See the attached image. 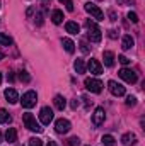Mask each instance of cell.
Wrapping results in <instances>:
<instances>
[{
    "mask_svg": "<svg viewBox=\"0 0 145 146\" xmlns=\"http://www.w3.org/2000/svg\"><path fill=\"white\" fill-rule=\"evenodd\" d=\"M85 27H87V36H89V39H91L92 42H101V39H103V33H101L99 26H97L94 21L87 19V21H85Z\"/></svg>",
    "mask_w": 145,
    "mask_h": 146,
    "instance_id": "obj_1",
    "label": "cell"
},
{
    "mask_svg": "<svg viewBox=\"0 0 145 146\" xmlns=\"http://www.w3.org/2000/svg\"><path fill=\"white\" fill-rule=\"evenodd\" d=\"M22 122H24V126H26L29 131H34V133H41V131H43V127L39 126V122L36 121V117H34L33 114H29V112H26V114L22 115Z\"/></svg>",
    "mask_w": 145,
    "mask_h": 146,
    "instance_id": "obj_2",
    "label": "cell"
},
{
    "mask_svg": "<svg viewBox=\"0 0 145 146\" xmlns=\"http://www.w3.org/2000/svg\"><path fill=\"white\" fill-rule=\"evenodd\" d=\"M22 107L24 109H31V107H34L38 102V94L34 90H29V92H26L24 95H22Z\"/></svg>",
    "mask_w": 145,
    "mask_h": 146,
    "instance_id": "obj_3",
    "label": "cell"
},
{
    "mask_svg": "<svg viewBox=\"0 0 145 146\" xmlns=\"http://www.w3.org/2000/svg\"><path fill=\"white\" fill-rule=\"evenodd\" d=\"M84 85H85V88L89 90V92H92V94H99L101 90H103V82L101 80H97V78H85L84 80Z\"/></svg>",
    "mask_w": 145,
    "mask_h": 146,
    "instance_id": "obj_4",
    "label": "cell"
},
{
    "mask_svg": "<svg viewBox=\"0 0 145 146\" xmlns=\"http://www.w3.org/2000/svg\"><path fill=\"white\" fill-rule=\"evenodd\" d=\"M84 9H85V12H87V14H91L96 21H104V12H103L97 5H94V3H91V2H87V3L84 5Z\"/></svg>",
    "mask_w": 145,
    "mask_h": 146,
    "instance_id": "obj_5",
    "label": "cell"
},
{
    "mask_svg": "<svg viewBox=\"0 0 145 146\" xmlns=\"http://www.w3.org/2000/svg\"><path fill=\"white\" fill-rule=\"evenodd\" d=\"M70 127H72V124H70V121L68 119H56V122H55V131L58 133V134H67L68 131H70Z\"/></svg>",
    "mask_w": 145,
    "mask_h": 146,
    "instance_id": "obj_6",
    "label": "cell"
},
{
    "mask_svg": "<svg viewBox=\"0 0 145 146\" xmlns=\"http://www.w3.org/2000/svg\"><path fill=\"white\" fill-rule=\"evenodd\" d=\"M108 88H109V92H111L114 97H123V95H125V87H123L121 83L114 82V80L108 82Z\"/></svg>",
    "mask_w": 145,
    "mask_h": 146,
    "instance_id": "obj_7",
    "label": "cell"
},
{
    "mask_svg": "<svg viewBox=\"0 0 145 146\" xmlns=\"http://www.w3.org/2000/svg\"><path fill=\"white\" fill-rule=\"evenodd\" d=\"M51 121H53V110L50 109V107H43V109L39 110V122L43 126H48Z\"/></svg>",
    "mask_w": 145,
    "mask_h": 146,
    "instance_id": "obj_8",
    "label": "cell"
},
{
    "mask_svg": "<svg viewBox=\"0 0 145 146\" xmlns=\"http://www.w3.org/2000/svg\"><path fill=\"white\" fill-rule=\"evenodd\" d=\"M119 78L125 80L126 83H135L137 82V73L130 68H121L119 70Z\"/></svg>",
    "mask_w": 145,
    "mask_h": 146,
    "instance_id": "obj_9",
    "label": "cell"
},
{
    "mask_svg": "<svg viewBox=\"0 0 145 146\" xmlns=\"http://www.w3.org/2000/svg\"><path fill=\"white\" fill-rule=\"evenodd\" d=\"M104 119H106V112L103 107H97V109L94 110V114H92V122H94V126H101L103 122H104Z\"/></svg>",
    "mask_w": 145,
    "mask_h": 146,
    "instance_id": "obj_10",
    "label": "cell"
},
{
    "mask_svg": "<svg viewBox=\"0 0 145 146\" xmlns=\"http://www.w3.org/2000/svg\"><path fill=\"white\" fill-rule=\"evenodd\" d=\"M87 68H89V72L92 73V75H101L103 73V65L97 60H91L89 65H87Z\"/></svg>",
    "mask_w": 145,
    "mask_h": 146,
    "instance_id": "obj_11",
    "label": "cell"
},
{
    "mask_svg": "<svg viewBox=\"0 0 145 146\" xmlns=\"http://www.w3.org/2000/svg\"><path fill=\"white\" fill-rule=\"evenodd\" d=\"M3 95H5V99H7L9 104H17V100H19V95H17L15 88H7L3 92Z\"/></svg>",
    "mask_w": 145,
    "mask_h": 146,
    "instance_id": "obj_12",
    "label": "cell"
},
{
    "mask_svg": "<svg viewBox=\"0 0 145 146\" xmlns=\"http://www.w3.org/2000/svg\"><path fill=\"white\" fill-rule=\"evenodd\" d=\"M121 143L125 146H133L137 143V136H135L133 133H125V134L121 136Z\"/></svg>",
    "mask_w": 145,
    "mask_h": 146,
    "instance_id": "obj_13",
    "label": "cell"
},
{
    "mask_svg": "<svg viewBox=\"0 0 145 146\" xmlns=\"http://www.w3.org/2000/svg\"><path fill=\"white\" fill-rule=\"evenodd\" d=\"M65 29H67L68 34H79V33H80V26H79L77 22H73V21H68V22L65 24Z\"/></svg>",
    "mask_w": 145,
    "mask_h": 146,
    "instance_id": "obj_14",
    "label": "cell"
},
{
    "mask_svg": "<svg viewBox=\"0 0 145 146\" xmlns=\"http://www.w3.org/2000/svg\"><path fill=\"white\" fill-rule=\"evenodd\" d=\"M53 104H55V107H56L58 110H63L65 107H67V100H65V97H63V95H55Z\"/></svg>",
    "mask_w": 145,
    "mask_h": 146,
    "instance_id": "obj_15",
    "label": "cell"
},
{
    "mask_svg": "<svg viewBox=\"0 0 145 146\" xmlns=\"http://www.w3.org/2000/svg\"><path fill=\"white\" fill-rule=\"evenodd\" d=\"M133 44H135V39L130 36V34H126V36H123V41H121V48L126 51V49H132L133 48Z\"/></svg>",
    "mask_w": 145,
    "mask_h": 146,
    "instance_id": "obj_16",
    "label": "cell"
},
{
    "mask_svg": "<svg viewBox=\"0 0 145 146\" xmlns=\"http://www.w3.org/2000/svg\"><path fill=\"white\" fill-rule=\"evenodd\" d=\"M62 46H63V48H65V51H67V53H70V54L75 51V42H73L72 39H68V37H63V39H62Z\"/></svg>",
    "mask_w": 145,
    "mask_h": 146,
    "instance_id": "obj_17",
    "label": "cell"
},
{
    "mask_svg": "<svg viewBox=\"0 0 145 146\" xmlns=\"http://www.w3.org/2000/svg\"><path fill=\"white\" fill-rule=\"evenodd\" d=\"M63 19H65V17H63V12H62V10H58V9H56V10H53V12H51V21H53V24H56V26H58V24H62V22H63Z\"/></svg>",
    "mask_w": 145,
    "mask_h": 146,
    "instance_id": "obj_18",
    "label": "cell"
},
{
    "mask_svg": "<svg viewBox=\"0 0 145 146\" xmlns=\"http://www.w3.org/2000/svg\"><path fill=\"white\" fill-rule=\"evenodd\" d=\"M5 141L7 143H15L17 141V131L14 127H9L7 133H5Z\"/></svg>",
    "mask_w": 145,
    "mask_h": 146,
    "instance_id": "obj_19",
    "label": "cell"
},
{
    "mask_svg": "<svg viewBox=\"0 0 145 146\" xmlns=\"http://www.w3.org/2000/svg\"><path fill=\"white\" fill-rule=\"evenodd\" d=\"M103 58H104V65H106V66L111 68V66L114 65V53H113V51H104V53H103Z\"/></svg>",
    "mask_w": 145,
    "mask_h": 146,
    "instance_id": "obj_20",
    "label": "cell"
},
{
    "mask_svg": "<svg viewBox=\"0 0 145 146\" xmlns=\"http://www.w3.org/2000/svg\"><path fill=\"white\" fill-rule=\"evenodd\" d=\"M73 68H75L77 73H85V63H84V60L82 58H77L75 63H73Z\"/></svg>",
    "mask_w": 145,
    "mask_h": 146,
    "instance_id": "obj_21",
    "label": "cell"
},
{
    "mask_svg": "<svg viewBox=\"0 0 145 146\" xmlns=\"http://www.w3.org/2000/svg\"><path fill=\"white\" fill-rule=\"evenodd\" d=\"M10 121H12L10 114H9L5 109H0V124H9Z\"/></svg>",
    "mask_w": 145,
    "mask_h": 146,
    "instance_id": "obj_22",
    "label": "cell"
},
{
    "mask_svg": "<svg viewBox=\"0 0 145 146\" xmlns=\"http://www.w3.org/2000/svg\"><path fill=\"white\" fill-rule=\"evenodd\" d=\"M101 143H103L104 146H114L116 145V139H114L111 134H104V136L101 138Z\"/></svg>",
    "mask_w": 145,
    "mask_h": 146,
    "instance_id": "obj_23",
    "label": "cell"
},
{
    "mask_svg": "<svg viewBox=\"0 0 145 146\" xmlns=\"http://www.w3.org/2000/svg\"><path fill=\"white\" fill-rule=\"evenodd\" d=\"M0 44H2V46H10V44H12V37L7 36V34H3V33H0Z\"/></svg>",
    "mask_w": 145,
    "mask_h": 146,
    "instance_id": "obj_24",
    "label": "cell"
},
{
    "mask_svg": "<svg viewBox=\"0 0 145 146\" xmlns=\"http://www.w3.org/2000/svg\"><path fill=\"white\" fill-rule=\"evenodd\" d=\"M126 106H128V107H133V106H137V97H133V95H128V97H126Z\"/></svg>",
    "mask_w": 145,
    "mask_h": 146,
    "instance_id": "obj_25",
    "label": "cell"
},
{
    "mask_svg": "<svg viewBox=\"0 0 145 146\" xmlns=\"http://www.w3.org/2000/svg\"><path fill=\"white\" fill-rule=\"evenodd\" d=\"M80 49H82V53H91V48H89V44L85 42V41H80Z\"/></svg>",
    "mask_w": 145,
    "mask_h": 146,
    "instance_id": "obj_26",
    "label": "cell"
},
{
    "mask_svg": "<svg viewBox=\"0 0 145 146\" xmlns=\"http://www.w3.org/2000/svg\"><path fill=\"white\" fill-rule=\"evenodd\" d=\"M118 61H119L121 65H130V61H132V60H130V58H126L125 54H119V56H118Z\"/></svg>",
    "mask_w": 145,
    "mask_h": 146,
    "instance_id": "obj_27",
    "label": "cell"
},
{
    "mask_svg": "<svg viewBox=\"0 0 145 146\" xmlns=\"http://www.w3.org/2000/svg\"><path fill=\"white\" fill-rule=\"evenodd\" d=\"M29 146H43V141L39 138H31L29 139Z\"/></svg>",
    "mask_w": 145,
    "mask_h": 146,
    "instance_id": "obj_28",
    "label": "cell"
},
{
    "mask_svg": "<svg viewBox=\"0 0 145 146\" xmlns=\"http://www.w3.org/2000/svg\"><path fill=\"white\" fill-rule=\"evenodd\" d=\"M19 78H21L22 82H26V83H28V82L31 80V76L28 75V72H19Z\"/></svg>",
    "mask_w": 145,
    "mask_h": 146,
    "instance_id": "obj_29",
    "label": "cell"
},
{
    "mask_svg": "<svg viewBox=\"0 0 145 146\" xmlns=\"http://www.w3.org/2000/svg\"><path fill=\"white\" fill-rule=\"evenodd\" d=\"M68 146H80V139L77 138V136H73L68 139Z\"/></svg>",
    "mask_w": 145,
    "mask_h": 146,
    "instance_id": "obj_30",
    "label": "cell"
},
{
    "mask_svg": "<svg viewBox=\"0 0 145 146\" xmlns=\"http://www.w3.org/2000/svg\"><path fill=\"white\" fill-rule=\"evenodd\" d=\"M128 19H130L133 24H137V22H138V15H137L135 12H128Z\"/></svg>",
    "mask_w": 145,
    "mask_h": 146,
    "instance_id": "obj_31",
    "label": "cell"
},
{
    "mask_svg": "<svg viewBox=\"0 0 145 146\" xmlns=\"http://www.w3.org/2000/svg\"><path fill=\"white\" fill-rule=\"evenodd\" d=\"M63 3H65V7H67V10H68V12H72V10H73V2H72V0H67V2H63Z\"/></svg>",
    "mask_w": 145,
    "mask_h": 146,
    "instance_id": "obj_32",
    "label": "cell"
},
{
    "mask_svg": "<svg viewBox=\"0 0 145 146\" xmlns=\"http://www.w3.org/2000/svg\"><path fill=\"white\" fill-rule=\"evenodd\" d=\"M36 24L38 26L43 24V14H41V12H36Z\"/></svg>",
    "mask_w": 145,
    "mask_h": 146,
    "instance_id": "obj_33",
    "label": "cell"
},
{
    "mask_svg": "<svg viewBox=\"0 0 145 146\" xmlns=\"http://www.w3.org/2000/svg\"><path fill=\"white\" fill-rule=\"evenodd\" d=\"M109 37H111V39H116V37H118L116 31H113V29H111V31H109Z\"/></svg>",
    "mask_w": 145,
    "mask_h": 146,
    "instance_id": "obj_34",
    "label": "cell"
},
{
    "mask_svg": "<svg viewBox=\"0 0 145 146\" xmlns=\"http://www.w3.org/2000/svg\"><path fill=\"white\" fill-rule=\"evenodd\" d=\"M82 100H85V107H89V106H92V100H89L87 97H82Z\"/></svg>",
    "mask_w": 145,
    "mask_h": 146,
    "instance_id": "obj_35",
    "label": "cell"
},
{
    "mask_svg": "<svg viewBox=\"0 0 145 146\" xmlns=\"http://www.w3.org/2000/svg\"><path fill=\"white\" fill-rule=\"evenodd\" d=\"M79 107V100L75 99V100H72V109H77Z\"/></svg>",
    "mask_w": 145,
    "mask_h": 146,
    "instance_id": "obj_36",
    "label": "cell"
},
{
    "mask_svg": "<svg viewBox=\"0 0 145 146\" xmlns=\"http://www.w3.org/2000/svg\"><path fill=\"white\" fill-rule=\"evenodd\" d=\"M46 146H58V145H56L55 141H51V139H50V141H48V145H46Z\"/></svg>",
    "mask_w": 145,
    "mask_h": 146,
    "instance_id": "obj_37",
    "label": "cell"
},
{
    "mask_svg": "<svg viewBox=\"0 0 145 146\" xmlns=\"http://www.w3.org/2000/svg\"><path fill=\"white\" fill-rule=\"evenodd\" d=\"M7 78H9V82H14V75H12V73H9V76H7Z\"/></svg>",
    "mask_w": 145,
    "mask_h": 146,
    "instance_id": "obj_38",
    "label": "cell"
},
{
    "mask_svg": "<svg viewBox=\"0 0 145 146\" xmlns=\"http://www.w3.org/2000/svg\"><path fill=\"white\" fill-rule=\"evenodd\" d=\"M3 58H5V54H3V53H0V60H3Z\"/></svg>",
    "mask_w": 145,
    "mask_h": 146,
    "instance_id": "obj_39",
    "label": "cell"
},
{
    "mask_svg": "<svg viewBox=\"0 0 145 146\" xmlns=\"http://www.w3.org/2000/svg\"><path fill=\"white\" fill-rule=\"evenodd\" d=\"M2 141H3V136H2V133H0V143H2Z\"/></svg>",
    "mask_w": 145,
    "mask_h": 146,
    "instance_id": "obj_40",
    "label": "cell"
},
{
    "mask_svg": "<svg viewBox=\"0 0 145 146\" xmlns=\"http://www.w3.org/2000/svg\"><path fill=\"white\" fill-rule=\"evenodd\" d=\"M0 83H2V73H0Z\"/></svg>",
    "mask_w": 145,
    "mask_h": 146,
    "instance_id": "obj_41",
    "label": "cell"
},
{
    "mask_svg": "<svg viewBox=\"0 0 145 146\" xmlns=\"http://www.w3.org/2000/svg\"><path fill=\"white\" fill-rule=\"evenodd\" d=\"M60 2H67V0H60Z\"/></svg>",
    "mask_w": 145,
    "mask_h": 146,
    "instance_id": "obj_42",
    "label": "cell"
},
{
    "mask_svg": "<svg viewBox=\"0 0 145 146\" xmlns=\"http://www.w3.org/2000/svg\"><path fill=\"white\" fill-rule=\"evenodd\" d=\"M0 7H2V2H0Z\"/></svg>",
    "mask_w": 145,
    "mask_h": 146,
    "instance_id": "obj_43",
    "label": "cell"
},
{
    "mask_svg": "<svg viewBox=\"0 0 145 146\" xmlns=\"http://www.w3.org/2000/svg\"><path fill=\"white\" fill-rule=\"evenodd\" d=\"M97 2H101V0H97Z\"/></svg>",
    "mask_w": 145,
    "mask_h": 146,
    "instance_id": "obj_44",
    "label": "cell"
}]
</instances>
